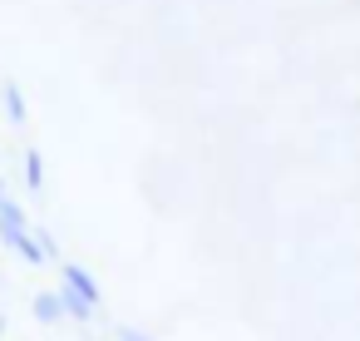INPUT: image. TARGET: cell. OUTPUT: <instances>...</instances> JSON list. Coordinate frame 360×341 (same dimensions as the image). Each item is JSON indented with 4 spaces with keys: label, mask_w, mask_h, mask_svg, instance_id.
Segmentation results:
<instances>
[{
    "label": "cell",
    "mask_w": 360,
    "mask_h": 341,
    "mask_svg": "<svg viewBox=\"0 0 360 341\" xmlns=\"http://www.w3.org/2000/svg\"><path fill=\"white\" fill-rule=\"evenodd\" d=\"M114 341H153V336H148V331H139V326H119V331H114Z\"/></svg>",
    "instance_id": "6"
},
{
    "label": "cell",
    "mask_w": 360,
    "mask_h": 341,
    "mask_svg": "<svg viewBox=\"0 0 360 341\" xmlns=\"http://www.w3.org/2000/svg\"><path fill=\"white\" fill-rule=\"evenodd\" d=\"M6 198H11V193H6V183H0V203H6Z\"/></svg>",
    "instance_id": "7"
},
{
    "label": "cell",
    "mask_w": 360,
    "mask_h": 341,
    "mask_svg": "<svg viewBox=\"0 0 360 341\" xmlns=\"http://www.w3.org/2000/svg\"><path fill=\"white\" fill-rule=\"evenodd\" d=\"M60 297H65V316H75V321H89V316H94V306H89L84 297H75L70 287H60Z\"/></svg>",
    "instance_id": "5"
},
{
    "label": "cell",
    "mask_w": 360,
    "mask_h": 341,
    "mask_svg": "<svg viewBox=\"0 0 360 341\" xmlns=\"http://www.w3.org/2000/svg\"><path fill=\"white\" fill-rule=\"evenodd\" d=\"M35 316H40L45 326L65 321V297H60V292H40V297H35Z\"/></svg>",
    "instance_id": "3"
},
{
    "label": "cell",
    "mask_w": 360,
    "mask_h": 341,
    "mask_svg": "<svg viewBox=\"0 0 360 341\" xmlns=\"http://www.w3.org/2000/svg\"><path fill=\"white\" fill-rule=\"evenodd\" d=\"M60 277H65L60 287H70L75 297H84V302L99 311V302H104V297H99V282L89 277V267H79V262H65V267H60Z\"/></svg>",
    "instance_id": "1"
},
{
    "label": "cell",
    "mask_w": 360,
    "mask_h": 341,
    "mask_svg": "<svg viewBox=\"0 0 360 341\" xmlns=\"http://www.w3.org/2000/svg\"><path fill=\"white\" fill-rule=\"evenodd\" d=\"M0 104H6V119H11V124H25V119H30L20 85H0Z\"/></svg>",
    "instance_id": "2"
},
{
    "label": "cell",
    "mask_w": 360,
    "mask_h": 341,
    "mask_svg": "<svg viewBox=\"0 0 360 341\" xmlns=\"http://www.w3.org/2000/svg\"><path fill=\"white\" fill-rule=\"evenodd\" d=\"M25 188L30 193L45 188V159H40V149H25Z\"/></svg>",
    "instance_id": "4"
}]
</instances>
